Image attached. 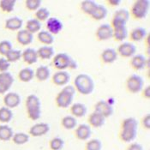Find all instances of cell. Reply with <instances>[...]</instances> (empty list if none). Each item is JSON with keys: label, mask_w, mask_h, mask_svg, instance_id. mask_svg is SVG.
I'll use <instances>...</instances> for the list:
<instances>
[{"label": "cell", "mask_w": 150, "mask_h": 150, "mask_svg": "<svg viewBox=\"0 0 150 150\" xmlns=\"http://www.w3.org/2000/svg\"><path fill=\"white\" fill-rule=\"evenodd\" d=\"M14 83V77L8 71L0 73V94L9 91Z\"/></svg>", "instance_id": "obj_13"}, {"label": "cell", "mask_w": 150, "mask_h": 150, "mask_svg": "<svg viewBox=\"0 0 150 150\" xmlns=\"http://www.w3.org/2000/svg\"><path fill=\"white\" fill-rule=\"evenodd\" d=\"M125 150H143V147L138 142H130Z\"/></svg>", "instance_id": "obj_48"}, {"label": "cell", "mask_w": 150, "mask_h": 150, "mask_svg": "<svg viewBox=\"0 0 150 150\" xmlns=\"http://www.w3.org/2000/svg\"><path fill=\"white\" fill-rule=\"evenodd\" d=\"M16 0H1L0 1V9L4 12L11 13L14 11L16 6Z\"/></svg>", "instance_id": "obj_38"}, {"label": "cell", "mask_w": 150, "mask_h": 150, "mask_svg": "<svg viewBox=\"0 0 150 150\" xmlns=\"http://www.w3.org/2000/svg\"><path fill=\"white\" fill-rule=\"evenodd\" d=\"M69 111H70L71 116L77 118V117H82L86 115L88 109H87V106L84 104L80 103V102H76V103H74L70 105Z\"/></svg>", "instance_id": "obj_23"}, {"label": "cell", "mask_w": 150, "mask_h": 150, "mask_svg": "<svg viewBox=\"0 0 150 150\" xmlns=\"http://www.w3.org/2000/svg\"><path fill=\"white\" fill-rule=\"evenodd\" d=\"M142 92V97L146 100H149L150 99V86H147L145 88H142V90L141 91Z\"/></svg>", "instance_id": "obj_49"}, {"label": "cell", "mask_w": 150, "mask_h": 150, "mask_svg": "<svg viewBox=\"0 0 150 150\" xmlns=\"http://www.w3.org/2000/svg\"><path fill=\"white\" fill-rule=\"evenodd\" d=\"M37 39L45 46H51L54 42V36L47 31H40L37 34Z\"/></svg>", "instance_id": "obj_30"}, {"label": "cell", "mask_w": 150, "mask_h": 150, "mask_svg": "<svg viewBox=\"0 0 150 150\" xmlns=\"http://www.w3.org/2000/svg\"><path fill=\"white\" fill-rule=\"evenodd\" d=\"M74 134L76 138L80 141H88L92 135V129L88 125L81 124L75 128Z\"/></svg>", "instance_id": "obj_14"}, {"label": "cell", "mask_w": 150, "mask_h": 150, "mask_svg": "<svg viewBox=\"0 0 150 150\" xmlns=\"http://www.w3.org/2000/svg\"><path fill=\"white\" fill-rule=\"evenodd\" d=\"M100 58L104 64H113L117 58V51L113 48H106L104 51H102L100 54Z\"/></svg>", "instance_id": "obj_21"}, {"label": "cell", "mask_w": 150, "mask_h": 150, "mask_svg": "<svg viewBox=\"0 0 150 150\" xmlns=\"http://www.w3.org/2000/svg\"><path fill=\"white\" fill-rule=\"evenodd\" d=\"M11 140L16 145H24L29 141V135L24 132H18L13 135Z\"/></svg>", "instance_id": "obj_34"}, {"label": "cell", "mask_w": 150, "mask_h": 150, "mask_svg": "<svg viewBox=\"0 0 150 150\" xmlns=\"http://www.w3.org/2000/svg\"><path fill=\"white\" fill-rule=\"evenodd\" d=\"M21 96L16 93H8L4 98V103L5 105V107H8L10 109L17 107L21 104Z\"/></svg>", "instance_id": "obj_17"}, {"label": "cell", "mask_w": 150, "mask_h": 150, "mask_svg": "<svg viewBox=\"0 0 150 150\" xmlns=\"http://www.w3.org/2000/svg\"><path fill=\"white\" fill-rule=\"evenodd\" d=\"M52 64L58 70L66 69H75L77 68V63L69 55L64 52H59L52 58Z\"/></svg>", "instance_id": "obj_5"}, {"label": "cell", "mask_w": 150, "mask_h": 150, "mask_svg": "<svg viewBox=\"0 0 150 150\" xmlns=\"http://www.w3.org/2000/svg\"><path fill=\"white\" fill-rule=\"evenodd\" d=\"M144 86V81L137 74H132L129 76L125 81V87L130 93H140Z\"/></svg>", "instance_id": "obj_7"}, {"label": "cell", "mask_w": 150, "mask_h": 150, "mask_svg": "<svg viewBox=\"0 0 150 150\" xmlns=\"http://www.w3.org/2000/svg\"><path fill=\"white\" fill-rule=\"evenodd\" d=\"M13 117V112L8 107H1L0 108V122L1 123H9Z\"/></svg>", "instance_id": "obj_35"}, {"label": "cell", "mask_w": 150, "mask_h": 150, "mask_svg": "<svg viewBox=\"0 0 150 150\" xmlns=\"http://www.w3.org/2000/svg\"><path fill=\"white\" fill-rule=\"evenodd\" d=\"M23 21L20 17H11L9 18L5 21V28L11 30V31H16L20 30L21 28L23 27Z\"/></svg>", "instance_id": "obj_26"}, {"label": "cell", "mask_w": 150, "mask_h": 150, "mask_svg": "<svg viewBox=\"0 0 150 150\" xmlns=\"http://www.w3.org/2000/svg\"><path fill=\"white\" fill-rule=\"evenodd\" d=\"M50 131V125L47 123L35 124L29 129V136L34 137H40L46 135Z\"/></svg>", "instance_id": "obj_15"}, {"label": "cell", "mask_w": 150, "mask_h": 150, "mask_svg": "<svg viewBox=\"0 0 150 150\" xmlns=\"http://www.w3.org/2000/svg\"><path fill=\"white\" fill-rule=\"evenodd\" d=\"M105 119L106 118H105L103 116L93 111L88 117V125L90 127L96 128V129L101 128L102 126H104L105 123Z\"/></svg>", "instance_id": "obj_18"}, {"label": "cell", "mask_w": 150, "mask_h": 150, "mask_svg": "<svg viewBox=\"0 0 150 150\" xmlns=\"http://www.w3.org/2000/svg\"><path fill=\"white\" fill-rule=\"evenodd\" d=\"M85 150H101L102 142L99 139L93 138L88 140L85 143Z\"/></svg>", "instance_id": "obj_37"}, {"label": "cell", "mask_w": 150, "mask_h": 150, "mask_svg": "<svg viewBox=\"0 0 150 150\" xmlns=\"http://www.w3.org/2000/svg\"><path fill=\"white\" fill-rule=\"evenodd\" d=\"M12 50V44L9 40H3L0 42V54L6 56L9 52Z\"/></svg>", "instance_id": "obj_45"}, {"label": "cell", "mask_w": 150, "mask_h": 150, "mask_svg": "<svg viewBox=\"0 0 150 150\" xmlns=\"http://www.w3.org/2000/svg\"><path fill=\"white\" fill-rule=\"evenodd\" d=\"M11 66V63L7 61V59L4 58H0V72H6Z\"/></svg>", "instance_id": "obj_47"}, {"label": "cell", "mask_w": 150, "mask_h": 150, "mask_svg": "<svg viewBox=\"0 0 150 150\" xmlns=\"http://www.w3.org/2000/svg\"><path fill=\"white\" fill-rule=\"evenodd\" d=\"M126 22L119 19V18H116V17H112V23H111V27L113 30H117V29H121L124 28H126Z\"/></svg>", "instance_id": "obj_44"}, {"label": "cell", "mask_w": 150, "mask_h": 150, "mask_svg": "<svg viewBox=\"0 0 150 150\" xmlns=\"http://www.w3.org/2000/svg\"><path fill=\"white\" fill-rule=\"evenodd\" d=\"M16 40L22 46H28L34 40V35L26 29H20L16 34Z\"/></svg>", "instance_id": "obj_19"}, {"label": "cell", "mask_w": 150, "mask_h": 150, "mask_svg": "<svg viewBox=\"0 0 150 150\" xmlns=\"http://www.w3.org/2000/svg\"><path fill=\"white\" fill-rule=\"evenodd\" d=\"M149 0H136L131 6L129 15L131 14L132 17L137 20L144 19L149 13Z\"/></svg>", "instance_id": "obj_6"}, {"label": "cell", "mask_w": 150, "mask_h": 150, "mask_svg": "<svg viewBox=\"0 0 150 150\" xmlns=\"http://www.w3.org/2000/svg\"><path fill=\"white\" fill-rule=\"evenodd\" d=\"M64 146V141L61 137H53L49 142V148L51 150H62Z\"/></svg>", "instance_id": "obj_39"}, {"label": "cell", "mask_w": 150, "mask_h": 150, "mask_svg": "<svg viewBox=\"0 0 150 150\" xmlns=\"http://www.w3.org/2000/svg\"><path fill=\"white\" fill-rule=\"evenodd\" d=\"M22 58L25 64L28 65H32L35 64L38 60V55H37V51L34 48H27L22 52Z\"/></svg>", "instance_id": "obj_20"}, {"label": "cell", "mask_w": 150, "mask_h": 150, "mask_svg": "<svg viewBox=\"0 0 150 150\" xmlns=\"http://www.w3.org/2000/svg\"><path fill=\"white\" fill-rule=\"evenodd\" d=\"M35 19L38 20L40 23L41 22H46L48 18L50 17V11L48 9L45 7H40L35 11Z\"/></svg>", "instance_id": "obj_36"}, {"label": "cell", "mask_w": 150, "mask_h": 150, "mask_svg": "<svg viewBox=\"0 0 150 150\" xmlns=\"http://www.w3.org/2000/svg\"><path fill=\"white\" fill-rule=\"evenodd\" d=\"M107 16V9L103 4H98L93 11L90 17L95 21H101L105 19Z\"/></svg>", "instance_id": "obj_29"}, {"label": "cell", "mask_w": 150, "mask_h": 150, "mask_svg": "<svg viewBox=\"0 0 150 150\" xmlns=\"http://www.w3.org/2000/svg\"><path fill=\"white\" fill-rule=\"evenodd\" d=\"M76 91L82 95H89L94 90V81L88 74H79L74 80Z\"/></svg>", "instance_id": "obj_2"}, {"label": "cell", "mask_w": 150, "mask_h": 150, "mask_svg": "<svg viewBox=\"0 0 150 150\" xmlns=\"http://www.w3.org/2000/svg\"><path fill=\"white\" fill-rule=\"evenodd\" d=\"M97 5L98 4L93 0H84L80 4V9L81 12H83L85 15H88L90 16Z\"/></svg>", "instance_id": "obj_27"}, {"label": "cell", "mask_w": 150, "mask_h": 150, "mask_svg": "<svg viewBox=\"0 0 150 150\" xmlns=\"http://www.w3.org/2000/svg\"><path fill=\"white\" fill-rule=\"evenodd\" d=\"M138 132V121L132 117L125 118L120 126L118 137L121 142L125 143L133 142Z\"/></svg>", "instance_id": "obj_1"}, {"label": "cell", "mask_w": 150, "mask_h": 150, "mask_svg": "<svg viewBox=\"0 0 150 150\" xmlns=\"http://www.w3.org/2000/svg\"><path fill=\"white\" fill-rule=\"evenodd\" d=\"M76 89L74 86L72 85H67L65 86L60 92L58 93L56 96V104L59 108H68L69 107L74 96L76 94Z\"/></svg>", "instance_id": "obj_4"}, {"label": "cell", "mask_w": 150, "mask_h": 150, "mask_svg": "<svg viewBox=\"0 0 150 150\" xmlns=\"http://www.w3.org/2000/svg\"><path fill=\"white\" fill-rule=\"evenodd\" d=\"M106 3L108 4L109 6L117 7V6H118V5L121 4V1H120V0H107Z\"/></svg>", "instance_id": "obj_50"}, {"label": "cell", "mask_w": 150, "mask_h": 150, "mask_svg": "<svg viewBox=\"0 0 150 150\" xmlns=\"http://www.w3.org/2000/svg\"><path fill=\"white\" fill-rule=\"evenodd\" d=\"M128 37L127 28H124L121 29L113 30V35L112 38L116 41H124Z\"/></svg>", "instance_id": "obj_41"}, {"label": "cell", "mask_w": 150, "mask_h": 150, "mask_svg": "<svg viewBox=\"0 0 150 150\" xmlns=\"http://www.w3.org/2000/svg\"><path fill=\"white\" fill-rule=\"evenodd\" d=\"M61 125L65 129H75V128L77 126V120L73 116H64L61 120Z\"/></svg>", "instance_id": "obj_31"}, {"label": "cell", "mask_w": 150, "mask_h": 150, "mask_svg": "<svg viewBox=\"0 0 150 150\" xmlns=\"http://www.w3.org/2000/svg\"><path fill=\"white\" fill-rule=\"evenodd\" d=\"M51 75V70L46 65L39 66L35 72V78L39 81H46L49 79Z\"/></svg>", "instance_id": "obj_25"}, {"label": "cell", "mask_w": 150, "mask_h": 150, "mask_svg": "<svg viewBox=\"0 0 150 150\" xmlns=\"http://www.w3.org/2000/svg\"><path fill=\"white\" fill-rule=\"evenodd\" d=\"M141 125H142V127L145 130H149L150 129V114L149 113H148V114L144 115L142 117Z\"/></svg>", "instance_id": "obj_46"}, {"label": "cell", "mask_w": 150, "mask_h": 150, "mask_svg": "<svg viewBox=\"0 0 150 150\" xmlns=\"http://www.w3.org/2000/svg\"><path fill=\"white\" fill-rule=\"evenodd\" d=\"M131 68L135 70H142L149 67V59H147L142 54H135L129 62Z\"/></svg>", "instance_id": "obj_10"}, {"label": "cell", "mask_w": 150, "mask_h": 150, "mask_svg": "<svg viewBox=\"0 0 150 150\" xmlns=\"http://www.w3.org/2000/svg\"><path fill=\"white\" fill-rule=\"evenodd\" d=\"M14 135L13 129L7 125H0V140L4 142H7L11 140Z\"/></svg>", "instance_id": "obj_33"}, {"label": "cell", "mask_w": 150, "mask_h": 150, "mask_svg": "<svg viewBox=\"0 0 150 150\" xmlns=\"http://www.w3.org/2000/svg\"><path fill=\"white\" fill-rule=\"evenodd\" d=\"M5 57L9 63H15V62L19 61L22 58V52L20 50L12 49L11 52H9L7 53V55Z\"/></svg>", "instance_id": "obj_40"}, {"label": "cell", "mask_w": 150, "mask_h": 150, "mask_svg": "<svg viewBox=\"0 0 150 150\" xmlns=\"http://www.w3.org/2000/svg\"><path fill=\"white\" fill-rule=\"evenodd\" d=\"M113 35V29L112 28L110 24H101L96 30L95 36L98 40L100 41H105L110 39H112Z\"/></svg>", "instance_id": "obj_8"}, {"label": "cell", "mask_w": 150, "mask_h": 150, "mask_svg": "<svg viewBox=\"0 0 150 150\" xmlns=\"http://www.w3.org/2000/svg\"><path fill=\"white\" fill-rule=\"evenodd\" d=\"M25 29L27 31H28L29 33H31L32 35H34L35 33H39L41 29V23H40L35 18L29 19L26 23V28Z\"/></svg>", "instance_id": "obj_32"}, {"label": "cell", "mask_w": 150, "mask_h": 150, "mask_svg": "<svg viewBox=\"0 0 150 150\" xmlns=\"http://www.w3.org/2000/svg\"><path fill=\"white\" fill-rule=\"evenodd\" d=\"M37 51V55L38 58H41L43 60H47V59H51L52 58L54 57L55 52H54V49L53 47L51 46H43L40 47Z\"/></svg>", "instance_id": "obj_24"}, {"label": "cell", "mask_w": 150, "mask_h": 150, "mask_svg": "<svg viewBox=\"0 0 150 150\" xmlns=\"http://www.w3.org/2000/svg\"><path fill=\"white\" fill-rule=\"evenodd\" d=\"M46 31L51 35H58L64 29V24L57 17H49L46 23Z\"/></svg>", "instance_id": "obj_12"}, {"label": "cell", "mask_w": 150, "mask_h": 150, "mask_svg": "<svg viewBox=\"0 0 150 150\" xmlns=\"http://www.w3.org/2000/svg\"><path fill=\"white\" fill-rule=\"evenodd\" d=\"M148 35L149 34L144 28L137 27L130 31L129 39H130V40H132L134 42H140V41L145 40V38L148 36Z\"/></svg>", "instance_id": "obj_22"}, {"label": "cell", "mask_w": 150, "mask_h": 150, "mask_svg": "<svg viewBox=\"0 0 150 150\" xmlns=\"http://www.w3.org/2000/svg\"><path fill=\"white\" fill-rule=\"evenodd\" d=\"M26 112L28 118L32 121H37L41 117V102L38 96L35 94H30L27 97L26 102Z\"/></svg>", "instance_id": "obj_3"}, {"label": "cell", "mask_w": 150, "mask_h": 150, "mask_svg": "<svg viewBox=\"0 0 150 150\" xmlns=\"http://www.w3.org/2000/svg\"><path fill=\"white\" fill-rule=\"evenodd\" d=\"M137 52V47L131 42H123L117 47V55L123 58H132Z\"/></svg>", "instance_id": "obj_11"}, {"label": "cell", "mask_w": 150, "mask_h": 150, "mask_svg": "<svg viewBox=\"0 0 150 150\" xmlns=\"http://www.w3.org/2000/svg\"><path fill=\"white\" fill-rule=\"evenodd\" d=\"M34 77H35V71L34 69L29 67L23 68L18 73V78L23 82H29L34 79Z\"/></svg>", "instance_id": "obj_28"}, {"label": "cell", "mask_w": 150, "mask_h": 150, "mask_svg": "<svg viewBox=\"0 0 150 150\" xmlns=\"http://www.w3.org/2000/svg\"><path fill=\"white\" fill-rule=\"evenodd\" d=\"M94 112L100 113L105 118H107L113 114V107L106 100H100L94 105Z\"/></svg>", "instance_id": "obj_9"}, {"label": "cell", "mask_w": 150, "mask_h": 150, "mask_svg": "<svg viewBox=\"0 0 150 150\" xmlns=\"http://www.w3.org/2000/svg\"><path fill=\"white\" fill-rule=\"evenodd\" d=\"M129 11H128L127 10L125 9H119L117 11H116L113 14V16L112 17H116V18H119V19H122L124 21H125L127 23L129 19Z\"/></svg>", "instance_id": "obj_43"}, {"label": "cell", "mask_w": 150, "mask_h": 150, "mask_svg": "<svg viewBox=\"0 0 150 150\" xmlns=\"http://www.w3.org/2000/svg\"><path fill=\"white\" fill-rule=\"evenodd\" d=\"M69 80H70V76L65 70H58V72L53 74L52 77V81L53 84L59 87L65 86L66 84H68Z\"/></svg>", "instance_id": "obj_16"}, {"label": "cell", "mask_w": 150, "mask_h": 150, "mask_svg": "<svg viewBox=\"0 0 150 150\" xmlns=\"http://www.w3.org/2000/svg\"><path fill=\"white\" fill-rule=\"evenodd\" d=\"M41 0H26L25 7L27 10L30 11H36L38 9L41 7Z\"/></svg>", "instance_id": "obj_42"}]
</instances>
